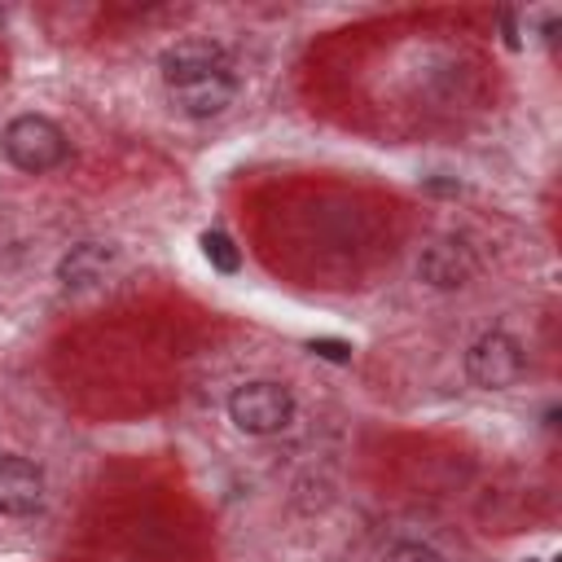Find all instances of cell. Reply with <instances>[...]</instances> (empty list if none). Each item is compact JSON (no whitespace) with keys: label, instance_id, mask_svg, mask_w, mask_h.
<instances>
[{"label":"cell","instance_id":"1","mask_svg":"<svg viewBox=\"0 0 562 562\" xmlns=\"http://www.w3.org/2000/svg\"><path fill=\"white\" fill-rule=\"evenodd\" d=\"M158 75H162V88H167L171 105L184 119H215L237 97V75H233L228 53L215 40H202V35L176 40L158 57Z\"/></svg>","mask_w":562,"mask_h":562},{"label":"cell","instance_id":"2","mask_svg":"<svg viewBox=\"0 0 562 562\" xmlns=\"http://www.w3.org/2000/svg\"><path fill=\"white\" fill-rule=\"evenodd\" d=\"M0 145H4V158H9L18 171H31V176H44V171L61 167L66 154H70L66 132H61L48 114H18V119L4 127Z\"/></svg>","mask_w":562,"mask_h":562},{"label":"cell","instance_id":"3","mask_svg":"<svg viewBox=\"0 0 562 562\" xmlns=\"http://www.w3.org/2000/svg\"><path fill=\"white\" fill-rule=\"evenodd\" d=\"M228 422L241 435H277L294 422V391L281 382H268V378L241 382L228 395Z\"/></svg>","mask_w":562,"mask_h":562},{"label":"cell","instance_id":"4","mask_svg":"<svg viewBox=\"0 0 562 562\" xmlns=\"http://www.w3.org/2000/svg\"><path fill=\"white\" fill-rule=\"evenodd\" d=\"M522 373H527V351L505 329H487L465 347V378L479 391H509Z\"/></svg>","mask_w":562,"mask_h":562},{"label":"cell","instance_id":"5","mask_svg":"<svg viewBox=\"0 0 562 562\" xmlns=\"http://www.w3.org/2000/svg\"><path fill=\"white\" fill-rule=\"evenodd\" d=\"M474 272H479V255L461 233L430 237L417 255V281L430 290H461V285H470Z\"/></svg>","mask_w":562,"mask_h":562},{"label":"cell","instance_id":"6","mask_svg":"<svg viewBox=\"0 0 562 562\" xmlns=\"http://www.w3.org/2000/svg\"><path fill=\"white\" fill-rule=\"evenodd\" d=\"M44 505V470L22 452H0V514L26 518Z\"/></svg>","mask_w":562,"mask_h":562},{"label":"cell","instance_id":"7","mask_svg":"<svg viewBox=\"0 0 562 562\" xmlns=\"http://www.w3.org/2000/svg\"><path fill=\"white\" fill-rule=\"evenodd\" d=\"M110 263H114V250H110V246H101V241H79V246H70V250L61 255L57 281H61L66 290H92L97 281H105Z\"/></svg>","mask_w":562,"mask_h":562},{"label":"cell","instance_id":"8","mask_svg":"<svg viewBox=\"0 0 562 562\" xmlns=\"http://www.w3.org/2000/svg\"><path fill=\"white\" fill-rule=\"evenodd\" d=\"M202 255H206V263H211L215 272H224V277H233V272L241 268V255H237L233 237L220 233V228H206V233H202Z\"/></svg>","mask_w":562,"mask_h":562},{"label":"cell","instance_id":"9","mask_svg":"<svg viewBox=\"0 0 562 562\" xmlns=\"http://www.w3.org/2000/svg\"><path fill=\"white\" fill-rule=\"evenodd\" d=\"M382 562H443V558H439V549H430V544H422V540H395V544L382 553Z\"/></svg>","mask_w":562,"mask_h":562},{"label":"cell","instance_id":"10","mask_svg":"<svg viewBox=\"0 0 562 562\" xmlns=\"http://www.w3.org/2000/svg\"><path fill=\"white\" fill-rule=\"evenodd\" d=\"M307 347H312V356H321V360H334V364L351 360V347H347V342H338V338H312Z\"/></svg>","mask_w":562,"mask_h":562},{"label":"cell","instance_id":"11","mask_svg":"<svg viewBox=\"0 0 562 562\" xmlns=\"http://www.w3.org/2000/svg\"><path fill=\"white\" fill-rule=\"evenodd\" d=\"M501 31H505V44L518 48V22H514V13H501Z\"/></svg>","mask_w":562,"mask_h":562},{"label":"cell","instance_id":"12","mask_svg":"<svg viewBox=\"0 0 562 562\" xmlns=\"http://www.w3.org/2000/svg\"><path fill=\"white\" fill-rule=\"evenodd\" d=\"M531 562H536V558H531Z\"/></svg>","mask_w":562,"mask_h":562}]
</instances>
